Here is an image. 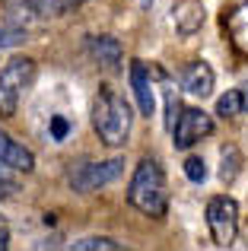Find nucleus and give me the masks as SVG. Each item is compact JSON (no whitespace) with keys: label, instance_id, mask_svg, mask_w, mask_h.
<instances>
[{"label":"nucleus","instance_id":"obj_18","mask_svg":"<svg viewBox=\"0 0 248 251\" xmlns=\"http://www.w3.org/2000/svg\"><path fill=\"white\" fill-rule=\"evenodd\" d=\"M25 38V32L13 29V25H0V51L3 48H13V45H19Z\"/></svg>","mask_w":248,"mask_h":251},{"label":"nucleus","instance_id":"obj_15","mask_svg":"<svg viewBox=\"0 0 248 251\" xmlns=\"http://www.w3.org/2000/svg\"><path fill=\"white\" fill-rule=\"evenodd\" d=\"M74 251H121V242L108 239V235H89V239H80L70 245Z\"/></svg>","mask_w":248,"mask_h":251},{"label":"nucleus","instance_id":"obj_5","mask_svg":"<svg viewBox=\"0 0 248 251\" xmlns=\"http://www.w3.org/2000/svg\"><path fill=\"white\" fill-rule=\"evenodd\" d=\"M207 226H210V235L220 248H229L239 232V203L229 194L210 197L207 201Z\"/></svg>","mask_w":248,"mask_h":251},{"label":"nucleus","instance_id":"obj_13","mask_svg":"<svg viewBox=\"0 0 248 251\" xmlns=\"http://www.w3.org/2000/svg\"><path fill=\"white\" fill-rule=\"evenodd\" d=\"M248 111V86H239V89H226V96L217 99V115L220 118H236Z\"/></svg>","mask_w":248,"mask_h":251},{"label":"nucleus","instance_id":"obj_17","mask_svg":"<svg viewBox=\"0 0 248 251\" xmlns=\"http://www.w3.org/2000/svg\"><path fill=\"white\" fill-rule=\"evenodd\" d=\"M185 175H188V181L204 184V181H207V166H204V159H200V156H188V159H185Z\"/></svg>","mask_w":248,"mask_h":251},{"label":"nucleus","instance_id":"obj_12","mask_svg":"<svg viewBox=\"0 0 248 251\" xmlns=\"http://www.w3.org/2000/svg\"><path fill=\"white\" fill-rule=\"evenodd\" d=\"M172 23L181 35H194L204 25V6L198 0H178L175 10H172Z\"/></svg>","mask_w":248,"mask_h":251},{"label":"nucleus","instance_id":"obj_6","mask_svg":"<svg viewBox=\"0 0 248 251\" xmlns=\"http://www.w3.org/2000/svg\"><path fill=\"white\" fill-rule=\"evenodd\" d=\"M213 134V118L204 108H181L178 121L172 127V143L175 150H191L200 137Z\"/></svg>","mask_w":248,"mask_h":251},{"label":"nucleus","instance_id":"obj_14","mask_svg":"<svg viewBox=\"0 0 248 251\" xmlns=\"http://www.w3.org/2000/svg\"><path fill=\"white\" fill-rule=\"evenodd\" d=\"M29 3H32V10L42 13V16H61V13L80 6L83 0H29Z\"/></svg>","mask_w":248,"mask_h":251},{"label":"nucleus","instance_id":"obj_2","mask_svg":"<svg viewBox=\"0 0 248 251\" xmlns=\"http://www.w3.org/2000/svg\"><path fill=\"white\" fill-rule=\"evenodd\" d=\"M130 124H134L130 105L112 86H102L93 99V127L99 134V140L105 147H124L130 137Z\"/></svg>","mask_w":248,"mask_h":251},{"label":"nucleus","instance_id":"obj_4","mask_svg":"<svg viewBox=\"0 0 248 251\" xmlns=\"http://www.w3.org/2000/svg\"><path fill=\"white\" fill-rule=\"evenodd\" d=\"M121 172H124V159L112 156V159H102V162H80L76 169L67 172V181L74 191L89 194V191H99L105 184H112L115 178H121Z\"/></svg>","mask_w":248,"mask_h":251},{"label":"nucleus","instance_id":"obj_20","mask_svg":"<svg viewBox=\"0 0 248 251\" xmlns=\"http://www.w3.org/2000/svg\"><path fill=\"white\" fill-rule=\"evenodd\" d=\"M67 130H70L67 118H61V115H54V118H51V137H54V143H61L64 137H67Z\"/></svg>","mask_w":248,"mask_h":251},{"label":"nucleus","instance_id":"obj_23","mask_svg":"<svg viewBox=\"0 0 248 251\" xmlns=\"http://www.w3.org/2000/svg\"><path fill=\"white\" fill-rule=\"evenodd\" d=\"M10 194H13V191H10V188H3V184H0V197H10Z\"/></svg>","mask_w":248,"mask_h":251},{"label":"nucleus","instance_id":"obj_11","mask_svg":"<svg viewBox=\"0 0 248 251\" xmlns=\"http://www.w3.org/2000/svg\"><path fill=\"white\" fill-rule=\"evenodd\" d=\"M223 25H226V32H229L232 48H236L242 57H248V0L239 3V6H232V10L226 13Z\"/></svg>","mask_w":248,"mask_h":251},{"label":"nucleus","instance_id":"obj_21","mask_svg":"<svg viewBox=\"0 0 248 251\" xmlns=\"http://www.w3.org/2000/svg\"><path fill=\"white\" fill-rule=\"evenodd\" d=\"M0 184H3V188H10V191H13V194H16V191H19V184H16V181H13V178H10V175H6V166H3V162H0Z\"/></svg>","mask_w":248,"mask_h":251},{"label":"nucleus","instance_id":"obj_7","mask_svg":"<svg viewBox=\"0 0 248 251\" xmlns=\"http://www.w3.org/2000/svg\"><path fill=\"white\" fill-rule=\"evenodd\" d=\"M130 89H134L140 115L153 118L156 115V92H153V80H149V67L143 61H130Z\"/></svg>","mask_w":248,"mask_h":251},{"label":"nucleus","instance_id":"obj_3","mask_svg":"<svg viewBox=\"0 0 248 251\" xmlns=\"http://www.w3.org/2000/svg\"><path fill=\"white\" fill-rule=\"evenodd\" d=\"M35 80V61L32 57H13L0 67V115L13 118L19 108V99Z\"/></svg>","mask_w":248,"mask_h":251},{"label":"nucleus","instance_id":"obj_22","mask_svg":"<svg viewBox=\"0 0 248 251\" xmlns=\"http://www.w3.org/2000/svg\"><path fill=\"white\" fill-rule=\"evenodd\" d=\"M10 245V235H6V229H0V251Z\"/></svg>","mask_w":248,"mask_h":251},{"label":"nucleus","instance_id":"obj_19","mask_svg":"<svg viewBox=\"0 0 248 251\" xmlns=\"http://www.w3.org/2000/svg\"><path fill=\"white\" fill-rule=\"evenodd\" d=\"M178 115H181V102L175 99V92H169V96H166V127H169V130L175 127Z\"/></svg>","mask_w":248,"mask_h":251},{"label":"nucleus","instance_id":"obj_8","mask_svg":"<svg viewBox=\"0 0 248 251\" xmlns=\"http://www.w3.org/2000/svg\"><path fill=\"white\" fill-rule=\"evenodd\" d=\"M213 83H217V76H213L210 64H204V61H191L181 70V89H185L188 96L207 99L213 92Z\"/></svg>","mask_w":248,"mask_h":251},{"label":"nucleus","instance_id":"obj_1","mask_svg":"<svg viewBox=\"0 0 248 251\" xmlns=\"http://www.w3.org/2000/svg\"><path fill=\"white\" fill-rule=\"evenodd\" d=\"M127 203L134 210H140L143 216H159L169 213V184H166V172L156 159H140V166L134 169L127 184Z\"/></svg>","mask_w":248,"mask_h":251},{"label":"nucleus","instance_id":"obj_16","mask_svg":"<svg viewBox=\"0 0 248 251\" xmlns=\"http://www.w3.org/2000/svg\"><path fill=\"white\" fill-rule=\"evenodd\" d=\"M239 166H242V153H239L236 147H226L223 150V166H220V178H223L226 184H232L236 175H239Z\"/></svg>","mask_w":248,"mask_h":251},{"label":"nucleus","instance_id":"obj_9","mask_svg":"<svg viewBox=\"0 0 248 251\" xmlns=\"http://www.w3.org/2000/svg\"><path fill=\"white\" fill-rule=\"evenodd\" d=\"M0 162L13 172H32L35 169V156L32 150H25L19 140H13L3 127H0Z\"/></svg>","mask_w":248,"mask_h":251},{"label":"nucleus","instance_id":"obj_10","mask_svg":"<svg viewBox=\"0 0 248 251\" xmlns=\"http://www.w3.org/2000/svg\"><path fill=\"white\" fill-rule=\"evenodd\" d=\"M86 48H89V54H93V61L99 64V67H105V70H118L121 67L124 51H121L118 38H112V35H89Z\"/></svg>","mask_w":248,"mask_h":251}]
</instances>
